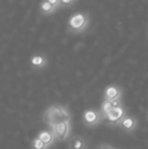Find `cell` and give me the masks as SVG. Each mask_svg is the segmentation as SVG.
<instances>
[{
    "label": "cell",
    "instance_id": "obj_1",
    "mask_svg": "<svg viewBox=\"0 0 148 149\" xmlns=\"http://www.w3.org/2000/svg\"><path fill=\"white\" fill-rule=\"evenodd\" d=\"M43 120L50 129L61 123L71 122V116L67 107L60 104H55L50 106L43 114Z\"/></svg>",
    "mask_w": 148,
    "mask_h": 149
},
{
    "label": "cell",
    "instance_id": "obj_2",
    "mask_svg": "<svg viewBox=\"0 0 148 149\" xmlns=\"http://www.w3.org/2000/svg\"><path fill=\"white\" fill-rule=\"evenodd\" d=\"M87 22H88V18H87L86 14L79 12V13H75L70 17L68 26H69V30L73 33H80L85 30Z\"/></svg>",
    "mask_w": 148,
    "mask_h": 149
},
{
    "label": "cell",
    "instance_id": "obj_3",
    "mask_svg": "<svg viewBox=\"0 0 148 149\" xmlns=\"http://www.w3.org/2000/svg\"><path fill=\"white\" fill-rule=\"evenodd\" d=\"M82 120L84 125L88 127H94L104 123V117L101 113V110H94V109H89L85 111L83 113Z\"/></svg>",
    "mask_w": 148,
    "mask_h": 149
},
{
    "label": "cell",
    "instance_id": "obj_4",
    "mask_svg": "<svg viewBox=\"0 0 148 149\" xmlns=\"http://www.w3.org/2000/svg\"><path fill=\"white\" fill-rule=\"evenodd\" d=\"M54 135H55L56 140L58 141H65L68 139L71 132V122H67V123H61L59 125L55 126L52 128Z\"/></svg>",
    "mask_w": 148,
    "mask_h": 149
},
{
    "label": "cell",
    "instance_id": "obj_5",
    "mask_svg": "<svg viewBox=\"0 0 148 149\" xmlns=\"http://www.w3.org/2000/svg\"><path fill=\"white\" fill-rule=\"evenodd\" d=\"M126 111L123 108H115L106 116L104 123L110 125H120L121 121L126 117Z\"/></svg>",
    "mask_w": 148,
    "mask_h": 149
},
{
    "label": "cell",
    "instance_id": "obj_6",
    "mask_svg": "<svg viewBox=\"0 0 148 149\" xmlns=\"http://www.w3.org/2000/svg\"><path fill=\"white\" fill-rule=\"evenodd\" d=\"M122 97V89L117 85H110L105 89L104 98L105 100H114Z\"/></svg>",
    "mask_w": 148,
    "mask_h": 149
},
{
    "label": "cell",
    "instance_id": "obj_7",
    "mask_svg": "<svg viewBox=\"0 0 148 149\" xmlns=\"http://www.w3.org/2000/svg\"><path fill=\"white\" fill-rule=\"evenodd\" d=\"M137 124H138V122H137V120L135 119L134 117L126 116L121 121L119 126H120L125 132L131 133V132H133L137 128Z\"/></svg>",
    "mask_w": 148,
    "mask_h": 149
},
{
    "label": "cell",
    "instance_id": "obj_8",
    "mask_svg": "<svg viewBox=\"0 0 148 149\" xmlns=\"http://www.w3.org/2000/svg\"><path fill=\"white\" fill-rule=\"evenodd\" d=\"M38 137L48 146V147H51L53 145V143L56 141V138H55V135H54L53 131L51 129L49 130H44V131L40 132Z\"/></svg>",
    "mask_w": 148,
    "mask_h": 149
},
{
    "label": "cell",
    "instance_id": "obj_9",
    "mask_svg": "<svg viewBox=\"0 0 148 149\" xmlns=\"http://www.w3.org/2000/svg\"><path fill=\"white\" fill-rule=\"evenodd\" d=\"M69 149H87L86 141L80 136H74L69 141Z\"/></svg>",
    "mask_w": 148,
    "mask_h": 149
},
{
    "label": "cell",
    "instance_id": "obj_10",
    "mask_svg": "<svg viewBox=\"0 0 148 149\" xmlns=\"http://www.w3.org/2000/svg\"><path fill=\"white\" fill-rule=\"evenodd\" d=\"M31 63L35 68H43L47 63V60L43 55H35L31 59Z\"/></svg>",
    "mask_w": 148,
    "mask_h": 149
},
{
    "label": "cell",
    "instance_id": "obj_11",
    "mask_svg": "<svg viewBox=\"0 0 148 149\" xmlns=\"http://www.w3.org/2000/svg\"><path fill=\"white\" fill-rule=\"evenodd\" d=\"M40 6H41V10L44 14H50L55 11V9H56V7H54V6L52 5L49 1H47V0H43Z\"/></svg>",
    "mask_w": 148,
    "mask_h": 149
},
{
    "label": "cell",
    "instance_id": "obj_12",
    "mask_svg": "<svg viewBox=\"0 0 148 149\" xmlns=\"http://www.w3.org/2000/svg\"><path fill=\"white\" fill-rule=\"evenodd\" d=\"M113 109H114V107H113L111 100H104L103 104H101V113L104 117V120H105L106 116L111 112Z\"/></svg>",
    "mask_w": 148,
    "mask_h": 149
},
{
    "label": "cell",
    "instance_id": "obj_13",
    "mask_svg": "<svg viewBox=\"0 0 148 149\" xmlns=\"http://www.w3.org/2000/svg\"><path fill=\"white\" fill-rule=\"evenodd\" d=\"M49 147H48L47 145H46L45 143H44L43 141H42L41 139H40L39 137L35 138L34 140H33L32 142V149H48Z\"/></svg>",
    "mask_w": 148,
    "mask_h": 149
},
{
    "label": "cell",
    "instance_id": "obj_14",
    "mask_svg": "<svg viewBox=\"0 0 148 149\" xmlns=\"http://www.w3.org/2000/svg\"><path fill=\"white\" fill-rule=\"evenodd\" d=\"M47 1H49L50 3L52 4V5L54 6V7L57 8L58 6L61 5V2H60V0H47Z\"/></svg>",
    "mask_w": 148,
    "mask_h": 149
},
{
    "label": "cell",
    "instance_id": "obj_15",
    "mask_svg": "<svg viewBox=\"0 0 148 149\" xmlns=\"http://www.w3.org/2000/svg\"><path fill=\"white\" fill-rule=\"evenodd\" d=\"M73 1H74V0H60L61 4H63V5H68V4H71Z\"/></svg>",
    "mask_w": 148,
    "mask_h": 149
},
{
    "label": "cell",
    "instance_id": "obj_16",
    "mask_svg": "<svg viewBox=\"0 0 148 149\" xmlns=\"http://www.w3.org/2000/svg\"><path fill=\"white\" fill-rule=\"evenodd\" d=\"M97 149H114L112 147V146L110 145H107V144H104V145H101Z\"/></svg>",
    "mask_w": 148,
    "mask_h": 149
},
{
    "label": "cell",
    "instance_id": "obj_17",
    "mask_svg": "<svg viewBox=\"0 0 148 149\" xmlns=\"http://www.w3.org/2000/svg\"><path fill=\"white\" fill-rule=\"evenodd\" d=\"M147 114H148V113H147Z\"/></svg>",
    "mask_w": 148,
    "mask_h": 149
}]
</instances>
